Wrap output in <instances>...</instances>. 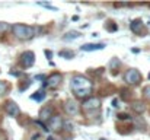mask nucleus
Returning <instances> with one entry per match:
<instances>
[{"label": "nucleus", "instance_id": "nucleus-1", "mask_svg": "<svg viewBox=\"0 0 150 140\" xmlns=\"http://www.w3.org/2000/svg\"><path fill=\"white\" fill-rule=\"evenodd\" d=\"M70 86H71L73 95H74L77 99H88V98H91V93H92V82H91V79H88L86 76H82V75L73 76Z\"/></svg>", "mask_w": 150, "mask_h": 140}, {"label": "nucleus", "instance_id": "nucleus-2", "mask_svg": "<svg viewBox=\"0 0 150 140\" xmlns=\"http://www.w3.org/2000/svg\"><path fill=\"white\" fill-rule=\"evenodd\" d=\"M12 32L13 35L21 40V41H28L31 38H34L35 35V28L34 26H29V25H25V23H15L12 26Z\"/></svg>", "mask_w": 150, "mask_h": 140}, {"label": "nucleus", "instance_id": "nucleus-3", "mask_svg": "<svg viewBox=\"0 0 150 140\" xmlns=\"http://www.w3.org/2000/svg\"><path fill=\"white\" fill-rule=\"evenodd\" d=\"M142 80H143V76L137 69H128L124 73V82L128 86H139L142 83Z\"/></svg>", "mask_w": 150, "mask_h": 140}, {"label": "nucleus", "instance_id": "nucleus-4", "mask_svg": "<svg viewBox=\"0 0 150 140\" xmlns=\"http://www.w3.org/2000/svg\"><path fill=\"white\" fill-rule=\"evenodd\" d=\"M19 64L23 69H29L35 64V53L34 51H23L19 55Z\"/></svg>", "mask_w": 150, "mask_h": 140}, {"label": "nucleus", "instance_id": "nucleus-5", "mask_svg": "<svg viewBox=\"0 0 150 140\" xmlns=\"http://www.w3.org/2000/svg\"><path fill=\"white\" fill-rule=\"evenodd\" d=\"M100 105H102V101H100V98L98 96H91V98H88V99H85L83 101V109L86 111V112H92V111H96V109H99Z\"/></svg>", "mask_w": 150, "mask_h": 140}, {"label": "nucleus", "instance_id": "nucleus-6", "mask_svg": "<svg viewBox=\"0 0 150 140\" xmlns=\"http://www.w3.org/2000/svg\"><path fill=\"white\" fill-rule=\"evenodd\" d=\"M48 129L54 133H58L64 129V120L61 115H52L48 120Z\"/></svg>", "mask_w": 150, "mask_h": 140}, {"label": "nucleus", "instance_id": "nucleus-7", "mask_svg": "<svg viewBox=\"0 0 150 140\" xmlns=\"http://www.w3.org/2000/svg\"><path fill=\"white\" fill-rule=\"evenodd\" d=\"M63 82V75L58 73V72H54L51 76H48V79L45 80V86L51 88V89H57Z\"/></svg>", "mask_w": 150, "mask_h": 140}, {"label": "nucleus", "instance_id": "nucleus-8", "mask_svg": "<svg viewBox=\"0 0 150 140\" xmlns=\"http://www.w3.org/2000/svg\"><path fill=\"white\" fill-rule=\"evenodd\" d=\"M63 108H64L66 114H69V115H77V112H79V104L74 99H66L63 104Z\"/></svg>", "mask_w": 150, "mask_h": 140}, {"label": "nucleus", "instance_id": "nucleus-9", "mask_svg": "<svg viewBox=\"0 0 150 140\" xmlns=\"http://www.w3.org/2000/svg\"><path fill=\"white\" fill-rule=\"evenodd\" d=\"M4 111H6L7 115H10V117H16V115L21 114L19 105H18L15 101H12V99H9V101L4 102Z\"/></svg>", "mask_w": 150, "mask_h": 140}, {"label": "nucleus", "instance_id": "nucleus-10", "mask_svg": "<svg viewBox=\"0 0 150 140\" xmlns=\"http://www.w3.org/2000/svg\"><path fill=\"white\" fill-rule=\"evenodd\" d=\"M52 115H54V108H52L51 104L44 105V107L41 108V111H40V120H41V121H48Z\"/></svg>", "mask_w": 150, "mask_h": 140}, {"label": "nucleus", "instance_id": "nucleus-11", "mask_svg": "<svg viewBox=\"0 0 150 140\" xmlns=\"http://www.w3.org/2000/svg\"><path fill=\"white\" fill-rule=\"evenodd\" d=\"M130 28H131V31H133L134 34H137V35H143L144 31H146V26H144V23H143L142 19H134V21L131 22Z\"/></svg>", "mask_w": 150, "mask_h": 140}, {"label": "nucleus", "instance_id": "nucleus-12", "mask_svg": "<svg viewBox=\"0 0 150 140\" xmlns=\"http://www.w3.org/2000/svg\"><path fill=\"white\" fill-rule=\"evenodd\" d=\"M131 108H133V111H134L136 114H143V112L146 111V105H144L143 101H136V102H133Z\"/></svg>", "mask_w": 150, "mask_h": 140}, {"label": "nucleus", "instance_id": "nucleus-13", "mask_svg": "<svg viewBox=\"0 0 150 140\" xmlns=\"http://www.w3.org/2000/svg\"><path fill=\"white\" fill-rule=\"evenodd\" d=\"M105 48V44H85L82 45L83 51H95V50H102Z\"/></svg>", "mask_w": 150, "mask_h": 140}, {"label": "nucleus", "instance_id": "nucleus-14", "mask_svg": "<svg viewBox=\"0 0 150 140\" xmlns=\"http://www.w3.org/2000/svg\"><path fill=\"white\" fill-rule=\"evenodd\" d=\"M121 66V61L117 58V57H114L111 61H109V67H111V73H114V75H117V72H118V67Z\"/></svg>", "mask_w": 150, "mask_h": 140}, {"label": "nucleus", "instance_id": "nucleus-15", "mask_svg": "<svg viewBox=\"0 0 150 140\" xmlns=\"http://www.w3.org/2000/svg\"><path fill=\"white\" fill-rule=\"evenodd\" d=\"M79 37H80V34H79L77 31H70V32L64 34L63 40H64V41H71V40H76V38H79Z\"/></svg>", "mask_w": 150, "mask_h": 140}, {"label": "nucleus", "instance_id": "nucleus-16", "mask_svg": "<svg viewBox=\"0 0 150 140\" xmlns=\"http://www.w3.org/2000/svg\"><path fill=\"white\" fill-rule=\"evenodd\" d=\"M9 91V83L6 80H0V96L6 95Z\"/></svg>", "mask_w": 150, "mask_h": 140}, {"label": "nucleus", "instance_id": "nucleus-17", "mask_svg": "<svg viewBox=\"0 0 150 140\" xmlns=\"http://www.w3.org/2000/svg\"><path fill=\"white\" fill-rule=\"evenodd\" d=\"M105 28H106V31L108 32H112V31H117V23L114 22V21H106V25H105Z\"/></svg>", "mask_w": 150, "mask_h": 140}, {"label": "nucleus", "instance_id": "nucleus-18", "mask_svg": "<svg viewBox=\"0 0 150 140\" xmlns=\"http://www.w3.org/2000/svg\"><path fill=\"white\" fill-rule=\"evenodd\" d=\"M32 99H35V101H42L44 98H45V92L41 89V91H38V92H35L32 96H31Z\"/></svg>", "mask_w": 150, "mask_h": 140}, {"label": "nucleus", "instance_id": "nucleus-19", "mask_svg": "<svg viewBox=\"0 0 150 140\" xmlns=\"http://www.w3.org/2000/svg\"><path fill=\"white\" fill-rule=\"evenodd\" d=\"M9 29H10L9 23H6V22H0V35L6 34V32H7Z\"/></svg>", "mask_w": 150, "mask_h": 140}, {"label": "nucleus", "instance_id": "nucleus-20", "mask_svg": "<svg viewBox=\"0 0 150 140\" xmlns=\"http://www.w3.org/2000/svg\"><path fill=\"white\" fill-rule=\"evenodd\" d=\"M60 55H61V57H66V58H69V60H70V58H73V57H74V53L67 50V51H61V53H60Z\"/></svg>", "mask_w": 150, "mask_h": 140}, {"label": "nucleus", "instance_id": "nucleus-21", "mask_svg": "<svg viewBox=\"0 0 150 140\" xmlns=\"http://www.w3.org/2000/svg\"><path fill=\"white\" fill-rule=\"evenodd\" d=\"M143 96H144L147 101H150V86H146V88L143 89Z\"/></svg>", "mask_w": 150, "mask_h": 140}, {"label": "nucleus", "instance_id": "nucleus-22", "mask_svg": "<svg viewBox=\"0 0 150 140\" xmlns=\"http://www.w3.org/2000/svg\"><path fill=\"white\" fill-rule=\"evenodd\" d=\"M118 118H120V120H128V118H130V115H128V114H122V112H121V114H118Z\"/></svg>", "mask_w": 150, "mask_h": 140}, {"label": "nucleus", "instance_id": "nucleus-23", "mask_svg": "<svg viewBox=\"0 0 150 140\" xmlns=\"http://www.w3.org/2000/svg\"><path fill=\"white\" fill-rule=\"evenodd\" d=\"M47 140H54V139H52V137H48V139H47Z\"/></svg>", "mask_w": 150, "mask_h": 140}]
</instances>
